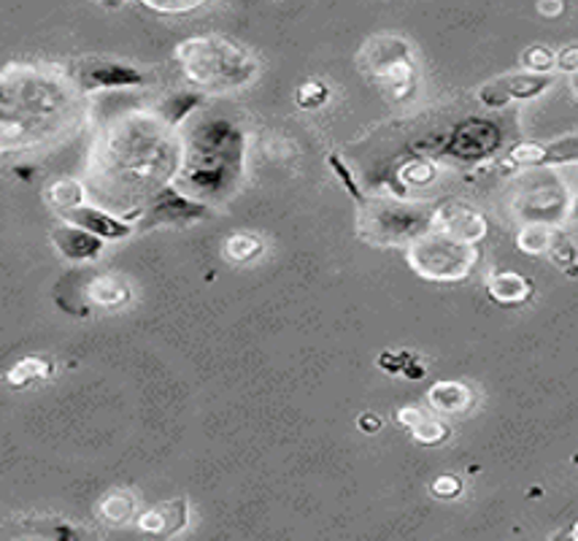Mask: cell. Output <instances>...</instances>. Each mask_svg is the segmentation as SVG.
Returning a JSON list of instances; mask_svg holds the SVG:
<instances>
[{
    "label": "cell",
    "mask_w": 578,
    "mask_h": 541,
    "mask_svg": "<svg viewBox=\"0 0 578 541\" xmlns=\"http://www.w3.org/2000/svg\"><path fill=\"white\" fill-rule=\"evenodd\" d=\"M211 214H214V206L187 196L176 181H168L141 206L135 231L149 233L157 231V228H185L192 225V222L211 220Z\"/></svg>",
    "instance_id": "7"
},
{
    "label": "cell",
    "mask_w": 578,
    "mask_h": 541,
    "mask_svg": "<svg viewBox=\"0 0 578 541\" xmlns=\"http://www.w3.org/2000/svg\"><path fill=\"white\" fill-rule=\"evenodd\" d=\"M574 537H578V526H576V528H574Z\"/></svg>",
    "instance_id": "39"
},
{
    "label": "cell",
    "mask_w": 578,
    "mask_h": 541,
    "mask_svg": "<svg viewBox=\"0 0 578 541\" xmlns=\"http://www.w3.org/2000/svg\"><path fill=\"white\" fill-rule=\"evenodd\" d=\"M405 261L419 279L463 281L479 261V246L433 228L430 233L411 241L405 250Z\"/></svg>",
    "instance_id": "6"
},
{
    "label": "cell",
    "mask_w": 578,
    "mask_h": 541,
    "mask_svg": "<svg viewBox=\"0 0 578 541\" xmlns=\"http://www.w3.org/2000/svg\"><path fill=\"white\" fill-rule=\"evenodd\" d=\"M563 9H565L563 0H541L538 3V11L544 16H559L563 14Z\"/></svg>",
    "instance_id": "35"
},
{
    "label": "cell",
    "mask_w": 578,
    "mask_h": 541,
    "mask_svg": "<svg viewBox=\"0 0 578 541\" xmlns=\"http://www.w3.org/2000/svg\"><path fill=\"white\" fill-rule=\"evenodd\" d=\"M554 228L544 225V222H527V225L519 231L516 246L524 255H546L548 246H552Z\"/></svg>",
    "instance_id": "22"
},
{
    "label": "cell",
    "mask_w": 578,
    "mask_h": 541,
    "mask_svg": "<svg viewBox=\"0 0 578 541\" xmlns=\"http://www.w3.org/2000/svg\"><path fill=\"white\" fill-rule=\"evenodd\" d=\"M554 81H557V76L552 70L548 74H541V70L505 74L479 87V101L483 109L500 111L514 101H533V98L544 96Z\"/></svg>",
    "instance_id": "10"
},
{
    "label": "cell",
    "mask_w": 578,
    "mask_h": 541,
    "mask_svg": "<svg viewBox=\"0 0 578 541\" xmlns=\"http://www.w3.org/2000/svg\"><path fill=\"white\" fill-rule=\"evenodd\" d=\"M181 135L157 114H127L109 128L92 161V190L103 203L135 196L138 209L176 179Z\"/></svg>",
    "instance_id": "1"
},
{
    "label": "cell",
    "mask_w": 578,
    "mask_h": 541,
    "mask_svg": "<svg viewBox=\"0 0 578 541\" xmlns=\"http://www.w3.org/2000/svg\"><path fill=\"white\" fill-rule=\"evenodd\" d=\"M557 68L565 70V74H576L578 70V44L565 46V49L557 52Z\"/></svg>",
    "instance_id": "33"
},
{
    "label": "cell",
    "mask_w": 578,
    "mask_h": 541,
    "mask_svg": "<svg viewBox=\"0 0 578 541\" xmlns=\"http://www.w3.org/2000/svg\"><path fill=\"white\" fill-rule=\"evenodd\" d=\"M533 292L527 276L516 274V270H498L487 279V296L498 306H519L524 303Z\"/></svg>",
    "instance_id": "17"
},
{
    "label": "cell",
    "mask_w": 578,
    "mask_h": 541,
    "mask_svg": "<svg viewBox=\"0 0 578 541\" xmlns=\"http://www.w3.org/2000/svg\"><path fill=\"white\" fill-rule=\"evenodd\" d=\"M435 228L452 233L454 239L470 241V244H479L487 236V220H483V214L465 203H441Z\"/></svg>",
    "instance_id": "16"
},
{
    "label": "cell",
    "mask_w": 578,
    "mask_h": 541,
    "mask_svg": "<svg viewBox=\"0 0 578 541\" xmlns=\"http://www.w3.org/2000/svg\"><path fill=\"white\" fill-rule=\"evenodd\" d=\"M190 520V501L187 498H174V501L157 504V507L146 509L138 517V528L149 537L170 539L176 533H181Z\"/></svg>",
    "instance_id": "15"
},
{
    "label": "cell",
    "mask_w": 578,
    "mask_h": 541,
    "mask_svg": "<svg viewBox=\"0 0 578 541\" xmlns=\"http://www.w3.org/2000/svg\"><path fill=\"white\" fill-rule=\"evenodd\" d=\"M357 426L363 433H376L381 428V417L374 415V411H365V415L357 420Z\"/></svg>",
    "instance_id": "34"
},
{
    "label": "cell",
    "mask_w": 578,
    "mask_h": 541,
    "mask_svg": "<svg viewBox=\"0 0 578 541\" xmlns=\"http://www.w3.org/2000/svg\"><path fill=\"white\" fill-rule=\"evenodd\" d=\"M570 96H574V101L578 103V70L576 74H570Z\"/></svg>",
    "instance_id": "37"
},
{
    "label": "cell",
    "mask_w": 578,
    "mask_h": 541,
    "mask_svg": "<svg viewBox=\"0 0 578 541\" xmlns=\"http://www.w3.org/2000/svg\"><path fill=\"white\" fill-rule=\"evenodd\" d=\"M85 298L90 303L103 306V309H111V306H122L127 303L130 298V287L125 281H120L116 276H98L87 285Z\"/></svg>",
    "instance_id": "21"
},
{
    "label": "cell",
    "mask_w": 578,
    "mask_h": 541,
    "mask_svg": "<svg viewBox=\"0 0 578 541\" xmlns=\"http://www.w3.org/2000/svg\"><path fill=\"white\" fill-rule=\"evenodd\" d=\"M44 376H49V363L38 361V357H25V361H20L16 366L9 368L5 382H9L11 387H25L31 385L33 379H44Z\"/></svg>",
    "instance_id": "25"
},
{
    "label": "cell",
    "mask_w": 578,
    "mask_h": 541,
    "mask_svg": "<svg viewBox=\"0 0 578 541\" xmlns=\"http://www.w3.org/2000/svg\"><path fill=\"white\" fill-rule=\"evenodd\" d=\"M52 246L70 263H92L105 250V241L74 222H60L52 228Z\"/></svg>",
    "instance_id": "14"
},
{
    "label": "cell",
    "mask_w": 578,
    "mask_h": 541,
    "mask_svg": "<svg viewBox=\"0 0 578 541\" xmlns=\"http://www.w3.org/2000/svg\"><path fill=\"white\" fill-rule=\"evenodd\" d=\"M96 3L103 5V9H120V5H125L127 0H96Z\"/></svg>",
    "instance_id": "36"
},
{
    "label": "cell",
    "mask_w": 578,
    "mask_h": 541,
    "mask_svg": "<svg viewBox=\"0 0 578 541\" xmlns=\"http://www.w3.org/2000/svg\"><path fill=\"white\" fill-rule=\"evenodd\" d=\"M103 515H105V520L114 522V526H122V522L133 520V515H135V498L116 496V493H114V496H105Z\"/></svg>",
    "instance_id": "28"
},
{
    "label": "cell",
    "mask_w": 578,
    "mask_h": 541,
    "mask_svg": "<svg viewBox=\"0 0 578 541\" xmlns=\"http://www.w3.org/2000/svg\"><path fill=\"white\" fill-rule=\"evenodd\" d=\"M522 63L527 70H541V74H548V70L557 66V55H552L546 46H530V49L522 55Z\"/></svg>",
    "instance_id": "31"
},
{
    "label": "cell",
    "mask_w": 578,
    "mask_h": 541,
    "mask_svg": "<svg viewBox=\"0 0 578 541\" xmlns=\"http://www.w3.org/2000/svg\"><path fill=\"white\" fill-rule=\"evenodd\" d=\"M200 103H203L200 90H179V92H174V96L165 98V101L155 109V114L160 117L165 125L179 131V128L190 120L194 111H198Z\"/></svg>",
    "instance_id": "20"
},
{
    "label": "cell",
    "mask_w": 578,
    "mask_h": 541,
    "mask_svg": "<svg viewBox=\"0 0 578 541\" xmlns=\"http://www.w3.org/2000/svg\"><path fill=\"white\" fill-rule=\"evenodd\" d=\"M138 3L157 14H190L194 9H203L209 0H138Z\"/></svg>",
    "instance_id": "29"
},
{
    "label": "cell",
    "mask_w": 578,
    "mask_h": 541,
    "mask_svg": "<svg viewBox=\"0 0 578 541\" xmlns=\"http://www.w3.org/2000/svg\"><path fill=\"white\" fill-rule=\"evenodd\" d=\"M427 404L441 415H463L474 406V393L463 382H435L427 390Z\"/></svg>",
    "instance_id": "18"
},
{
    "label": "cell",
    "mask_w": 578,
    "mask_h": 541,
    "mask_svg": "<svg viewBox=\"0 0 578 541\" xmlns=\"http://www.w3.org/2000/svg\"><path fill=\"white\" fill-rule=\"evenodd\" d=\"M246 133L225 117H203L181 135V168L176 185L203 203L235 196L244 179Z\"/></svg>",
    "instance_id": "2"
},
{
    "label": "cell",
    "mask_w": 578,
    "mask_h": 541,
    "mask_svg": "<svg viewBox=\"0 0 578 541\" xmlns=\"http://www.w3.org/2000/svg\"><path fill=\"white\" fill-rule=\"evenodd\" d=\"M74 81L79 90L100 92V90H135L146 85V74L135 66L116 60H85L74 70Z\"/></svg>",
    "instance_id": "11"
},
{
    "label": "cell",
    "mask_w": 578,
    "mask_h": 541,
    "mask_svg": "<svg viewBox=\"0 0 578 541\" xmlns=\"http://www.w3.org/2000/svg\"><path fill=\"white\" fill-rule=\"evenodd\" d=\"M225 252L230 261H252V257L263 252V241L257 236H246V233H233V236L227 239Z\"/></svg>",
    "instance_id": "27"
},
{
    "label": "cell",
    "mask_w": 578,
    "mask_h": 541,
    "mask_svg": "<svg viewBox=\"0 0 578 541\" xmlns=\"http://www.w3.org/2000/svg\"><path fill=\"white\" fill-rule=\"evenodd\" d=\"M516 209L524 222L557 225L559 220L570 217L574 203H570V196L559 176H554L546 168H533V174L524 181V190L519 192Z\"/></svg>",
    "instance_id": "9"
},
{
    "label": "cell",
    "mask_w": 578,
    "mask_h": 541,
    "mask_svg": "<svg viewBox=\"0 0 578 541\" xmlns=\"http://www.w3.org/2000/svg\"><path fill=\"white\" fill-rule=\"evenodd\" d=\"M327 163H330V168L335 170V176H338L341 185H344V190L349 192V196L354 198V203H363L368 196H365V192L359 190L357 179H354V174L349 170V166H346V163L341 161L338 155H330V157H327Z\"/></svg>",
    "instance_id": "30"
},
{
    "label": "cell",
    "mask_w": 578,
    "mask_h": 541,
    "mask_svg": "<svg viewBox=\"0 0 578 541\" xmlns=\"http://www.w3.org/2000/svg\"><path fill=\"white\" fill-rule=\"evenodd\" d=\"M46 198H49V203L55 206V209L68 211V209H74V206L85 203L87 190H85V185H81V181L60 179V181H55V185L49 187Z\"/></svg>",
    "instance_id": "23"
},
{
    "label": "cell",
    "mask_w": 578,
    "mask_h": 541,
    "mask_svg": "<svg viewBox=\"0 0 578 541\" xmlns=\"http://www.w3.org/2000/svg\"><path fill=\"white\" fill-rule=\"evenodd\" d=\"M511 163L524 168H552V166H576L578 163V133L563 135V139L546 141V144H527L511 146Z\"/></svg>",
    "instance_id": "13"
},
{
    "label": "cell",
    "mask_w": 578,
    "mask_h": 541,
    "mask_svg": "<svg viewBox=\"0 0 578 541\" xmlns=\"http://www.w3.org/2000/svg\"><path fill=\"white\" fill-rule=\"evenodd\" d=\"M459 490H463V482H459L457 476H452V474L441 476V479L433 485V493L438 498H444V501H449V498H457Z\"/></svg>",
    "instance_id": "32"
},
{
    "label": "cell",
    "mask_w": 578,
    "mask_h": 541,
    "mask_svg": "<svg viewBox=\"0 0 578 541\" xmlns=\"http://www.w3.org/2000/svg\"><path fill=\"white\" fill-rule=\"evenodd\" d=\"M546 255L552 257L554 266L563 268L565 274H578V252H576L574 241H570L568 236H565V233L554 231L552 246H548Z\"/></svg>",
    "instance_id": "24"
},
{
    "label": "cell",
    "mask_w": 578,
    "mask_h": 541,
    "mask_svg": "<svg viewBox=\"0 0 578 541\" xmlns=\"http://www.w3.org/2000/svg\"><path fill=\"white\" fill-rule=\"evenodd\" d=\"M398 422L403 428H409V433L419 441V444L433 446L449 439V428L422 409H411V406H405V409L398 411Z\"/></svg>",
    "instance_id": "19"
},
{
    "label": "cell",
    "mask_w": 578,
    "mask_h": 541,
    "mask_svg": "<svg viewBox=\"0 0 578 541\" xmlns=\"http://www.w3.org/2000/svg\"><path fill=\"white\" fill-rule=\"evenodd\" d=\"M438 220V206L411 203L398 196H370L357 203L359 236L370 244H411L430 233Z\"/></svg>",
    "instance_id": "4"
},
{
    "label": "cell",
    "mask_w": 578,
    "mask_h": 541,
    "mask_svg": "<svg viewBox=\"0 0 578 541\" xmlns=\"http://www.w3.org/2000/svg\"><path fill=\"white\" fill-rule=\"evenodd\" d=\"M570 220H578V196L574 198V209H570Z\"/></svg>",
    "instance_id": "38"
},
{
    "label": "cell",
    "mask_w": 578,
    "mask_h": 541,
    "mask_svg": "<svg viewBox=\"0 0 578 541\" xmlns=\"http://www.w3.org/2000/svg\"><path fill=\"white\" fill-rule=\"evenodd\" d=\"M509 141L505 125L492 117H465L454 122L444 135H433L422 144V155L430 161H446L454 166H479L498 155Z\"/></svg>",
    "instance_id": "5"
},
{
    "label": "cell",
    "mask_w": 578,
    "mask_h": 541,
    "mask_svg": "<svg viewBox=\"0 0 578 541\" xmlns=\"http://www.w3.org/2000/svg\"><path fill=\"white\" fill-rule=\"evenodd\" d=\"M359 60L385 90H392L398 98L409 96L414 87V60H411V49L403 38L381 35V38L368 41Z\"/></svg>",
    "instance_id": "8"
},
{
    "label": "cell",
    "mask_w": 578,
    "mask_h": 541,
    "mask_svg": "<svg viewBox=\"0 0 578 541\" xmlns=\"http://www.w3.org/2000/svg\"><path fill=\"white\" fill-rule=\"evenodd\" d=\"M174 57L185 79L198 90H241L259 76L255 57L220 35H194V38L181 41Z\"/></svg>",
    "instance_id": "3"
},
{
    "label": "cell",
    "mask_w": 578,
    "mask_h": 541,
    "mask_svg": "<svg viewBox=\"0 0 578 541\" xmlns=\"http://www.w3.org/2000/svg\"><path fill=\"white\" fill-rule=\"evenodd\" d=\"M330 98V87L324 85L320 79H309L303 81V85L298 87V92H294V101H298L300 109H320V106L327 103Z\"/></svg>",
    "instance_id": "26"
},
{
    "label": "cell",
    "mask_w": 578,
    "mask_h": 541,
    "mask_svg": "<svg viewBox=\"0 0 578 541\" xmlns=\"http://www.w3.org/2000/svg\"><path fill=\"white\" fill-rule=\"evenodd\" d=\"M63 220L96 233V236L105 241V244H116V241H125L133 236V233H138L135 231V222L127 220L125 214H120V211H109L96 203L74 206V209L63 211Z\"/></svg>",
    "instance_id": "12"
}]
</instances>
